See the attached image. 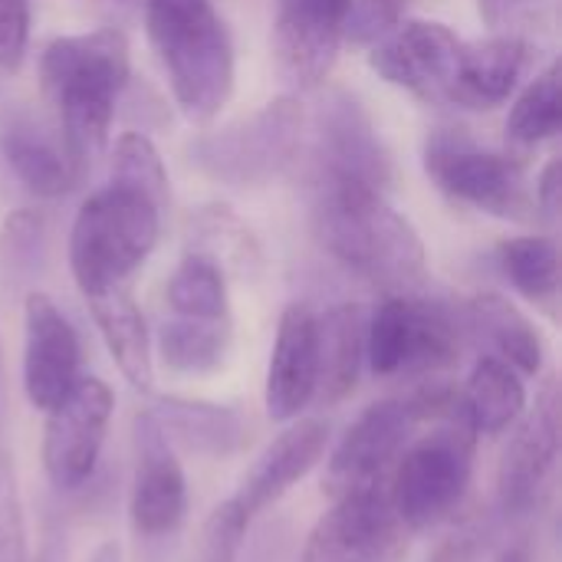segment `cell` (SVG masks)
Instances as JSON below:
<instances>
[{"label":"cell","mask_w":562,"mask_h":562,"mask_svg":"<svg viewBox=\"0 0 562 562\" xmlns=\"http://www.w3.org/2000/svg\"><path fill=\"white\" fill-rule=\"evenodd\" d=\"M40 79L59 138L82 171L109 145L115 105L128 86V40L115 26L59 36L40 56Z\"/></svg>","instance_id":"obj_1"},{"label":"cell","mask_w":562,"mask_h":562,"mask_svg":"<svg viewBox=\"0 0 562 562\" xmlns=\"http://www.w3.org/2000/svg\"><path fill=\"white\" fill-rule=\"evenodd\" d=\"M313 231L333 260L389 296H412L428 280V257L418 231L382 198V191L319 188Z\"/></svg>","instance_id":"obj_2"},{"label":"cell","mask_w":562,"mask_h":562,"mask_svg":"<svg viewBox=\"0 0 562 562\" xmlns=\"http://www.w3.org/2000/svg\"><path fill=\"white\" fill-rule=\"evenodd\" d=\"M148 43L184 119L207 125L234 92L231 33L211 0H148Z\"/></svg>","instance_id":"obj_3"},{"label":"cell","mask_w":562,"mask_h":562,"mask_svg":"<svg viewBox=\"0 0 562 562\" xmlns=\"http://www.w3.org/2000/svg\"><path fill=\"white\" fill-rule=\"evenodd\" d=\"M161 207L125 184H109L82 201L69 234V267L79 293L125 286V280L148 260L158 244Z\"/></svg>","instance_id":"obj_4"},{"label":"cell","mask_w":562,"mask_h":562,"mask_svg":"<svg viewBox=\"0 0 562 562\" xmlns=\"http://www.w3.org/2000/svg\"><path fill=\"white\" fill-rule=\"evenodd\" d=\"M474 454L477 435L461 408L428 435L408 441L389 477V501L408 533H422L458 514L474 481Z\"/></svg>","instance_id":"obj_5"},{"label":"cell","mask_w":562,"mask_h":562,"mask_svg":"<svg viewBox=\"0 0 562 562\" xmlns=\"http://www.w3.org/2000/svg\"><path fill=\"white\" fill-rule=\"evenodd\" d=\"M306 109L300 95H280L191 145V161L231 188H257L300 161L306 138Z\"/></svg>","instance_id":"obj_6"},{"label":"cell","mask_w":562,"mask_h":562,"mask_svg":"<svg viewBox=\"0 0 562 562\" xmlns=\"http://www.w3.org/2000/svg\"><path fill=\"white\" fill-rule=\"evenodd\" d=\"M461 319L425 296H385L366 319V362L379 379H422L458 362Z\"/></svg>","instance_id":"obj_7"},{"label":"cell","mask_w":562,"mask_h":562,"mask_svg":"<svg viewBox=\"0 0 562 562\" xmlns=\"http://www.w3.org/2000/svg\"><path fill=\"white\" fill-rule=\"evenodd\" d=\"M428 178L458 204L501 221H533L537 201L517 158L484 151L461 128H435L425 148Z\"/></svg>","instance_id":"obj_8"},{"label":"cell","mask_w":562,"mask_h":562,"mask_svg":"<svg viewBox=\"0 0 562 562\" xmlns=\"http://www.w3.org/2000/svg\"><path fill=\"white\" fill-rule=\"evenodd\" d=\"M310 178L319 188H369L385 191L392 181V158L366 112V105L346 92L333 89L316 105L310 135Z\"/></svg>","instance_id":"obj_9"},{"label":"cell","mask_w":562,"mask_h":562,"mask_svg":"<svg viewBox=\"0 0 562 562\" xmlns=\"http://www.w3.org/2000/svg\"><path fill=\"white\" fill-rule=\"evenodd\" d=\"M112 389L95 375H79L69 395L46 412L43 425V474L56 491H79L92 481L109 422H112Z\"/></svg>","instance_id":"obj_10"},{"label":"cell","mask_w":562,"mask_h":562,"mask_svg":"<svg viewBox=\"0 0 562 562\" xmlns=\"http://www.w3.org/2000/svg\"><path fill=\"white\" fill-rule=\"evenodd\" d=\"M415 425L418 415L408 398H385L369 405L326 458L323 491L329 494V501L342 494L389 487L402 451L415 438Z\"/></svg>","instance_id":"obj_11"},{"label":"cell","mask_w":562,"mask_h":562,"mask_svg":"<svg viewBox=\"0 0 562 562\" xmlns=\"http://www.w3.org/2000/svg\"><path fill=\"white\" fill-rule=\"evenodd\" d=\"M408 537L389 487L342 494L310 530L300 562H402Z\"/></svg>","instance_id":"obj_12"},{"label":"cell","mask_w":562,"mask_h":562,"mask_svg":"<svg viewBox=\"0 0 562 562\" xmlns=\"http://www.w3.org/2000/svg\"><path fill=\"white\" fill-rule=\"evenodd\" d=\"M352 0H280L273 20V56L293 92L326 86L346 40Z\"/></svg>","instance_id":"obj_13"},{"label":"cell","mask_w":562,"mask_h":562,"mask_svg":"<svg viewBox=\"0 0 562 562\" xmlns=\"http://www.w3.org/2000/svg\"><path fill=\"white\" fill-rule=\"evenodd\" d=\"M461 59L464 40L435 20L398 23L382 40H375L369 53V63L382 79L408 89L425 102H451Z\"/></svg>","instance_id":"obj_14"},{"label":"cell","mask_w":562,"mask_h":562,"mask_svg":"<svg viewBox=\"0 0 562 562\" xmlns=\"http://www.w3.org/2000/svg\"><path fill=\"white\" fill-rule=\"evenodd\" d=\"M510 431L497 464V507L504 517H524L543 501L560 461V389L553 379Z\"/></svg>","instance_id":"obj_15"},{"label":"cell","mask_w":562,"mask_h":562,"mask_svg":"<svg viewBox=\"0 0 562 562\" xmlns=\"http://www.w3.org/2000/svg\"><path fill=\"white\" fill-rule=\"evenodd\" d=\"M79 336L66 313L46 296L30 293L23 303V392L36 412L56 408L79 382Z\"/></svg>","instance_id":"obj_16"},{"label":"cell","mask_w":562,"mask_h":562,"mask_svg":"<svg viewBox=\"0 0 562 562\" xmlns=\"http://www.w3.org/2000/svg\"><path fill=\"white\" fill-rule=\"evenodd\" d=\"M329 448V422L316 415H300L286 422V428L260 451V458L244 474L237 494L227 507L250 527L267 507H273L283 494L293 491L326 454Z\"/></svg>","instance_id":"obj_17"},{"label":"cell","mask_w":562,"mask_h":562,"mask_svg":"<svg viewBox=\"0 0 562 562\" xmlns=\"http://www.w3.org/2000/svg\"><path fill=\"white\" fill-rule=\"evenodd\" d=\"M135 428H138V464L128 494V520L138 537L155 540L181 527L188 514V481L171 451V441L165 438V431L148 412L135 418Z\"/></svg>","instance_id":"obj_18"},{"label":"cell","mask_w":562,"mask_h":562,"mask_svg":"<svg viewBox=\"0 0 562 562\" xmlns=\"http://www.w3.org/2000/svg\"><path fill=\"white\" fill-rule=\"evenodd\" d=\"M319 385V336H316V313L303 303L283 310L270 366L263 385L267 415L280 425L300 418L316 402Z\"/></svg>","instance_id":"obj_19"},{"label":"cell","mask_w":562,"mask_h":562,"mask_svg":"<svg viewBox=\"0 0 562 562\" xmlns=\"http://www.w3.org/2000/svg\"><path fill=\"white\" fill-rule=\"evenodd\" d=\"M533 46L517 33H497L484 43H464V59L458 82L451 89V105L494 109L510 99L530 66Z\"/></svg>","instance_id":"obj_20"},{"label":"cell","mask_w":562,"mask_h":562,"mask_svg":"<svg viewBox=\"0 0 562 562\" xmlns=\"http://www.w3.org/2000/svg\"><path fill=\"white\" fill-rule=\"evenodd\" d=\"M461 326L491 346V356L517 369L520 375H540L547 346L537 326L501 293H477L464 303Z\"/></svg>","instance_id":"obj_21"},{"label":"cell","mask_w":562,"mask_h":562,"mask_svg":"<svg viewBox=\"0 0 562 562\" xmlns=\"http://www.w3.org/2000/svg\"><path fill=\"white\" fill-rule=\"evenodd\" d=\"M92 310V319L99 326V336L112 356V362L119 366L122 379L142 392V395H155V356H151V339H148V326L142 310L135 306V300L128 296L125 286L95 293L86 300Z\"/></svg>","instance_id":"obj_22"},{"label":"cell","mask_w":562,"mask_h":562,"mask_svg":"<svg viewBox=\"0 0 562 562\" xmlns=\"http://www.w3.org/2000/svg\"><path fill=\"white\" fill-rule=\"evenodd\" d=\"M0 155L36 198H59L82 175L69 158L66 145L49 138L40 125H33L23 115H13L0 128Z\"/></svg>","instance_id":"obj_23"},{"label":"cell","mask_w":562,"mask_h":562,"mask_svg":"<svg viewBox=\"0 0 562 562\" xmlns=\"http://www.w3.org/2000/svg\"><path fill=\"white\" fill-rule=\"evenodd\" d=\"M458 408L474 435H507L527 412V385L517 369L494 356H481L471 369L464 389L458 392Z\"/></svg>","instance_id":"obj_24"},{"label":"cell","mask_w":562,"mask_h":562,"mask_svg":"<svg viewBox=\"0 0 562 562\" xmlns=\"http://www.w3.org/2000/svg\"><path fill=\"white\" fill-rule=\"evenodd\" d=\"M148 415L158 422V428L165 431L168 441L178 438L184 448H191L198 454H211V458L234 454L247 435V425L234 408L201 402V398L158 395L155 405L148 408Z\"/></svg>","instance_id":"obj_25"},{"label":"cell","mask_w":562,"mask_h":562,"mask_svg":"<svg viewBox=\"0 0 562 562\" xmlns=\"http://www.w3.org/2000/svg\"><path fill=\"white\" fill-rule=\"evenodd\" d=\"M366 319L369 316L352 303L333 306L326 316H316V336H319L316 402L336 405L356 389L359 369L366 362Z\"/></svg>","instance_id":"obj_26"},{"label":"cell","mask_w":562,"mask_h":562,"mask_svg":"<svg viewBox=\"0 0 562 562\" xmlns=\"http://www.w3.org/2000/svg\"><path fill=\"white\" fill-rule=\"evenodd\" d=\"M188 254H201L224 273L237 277H247L260 267L257 237L227 207H201L188 221Z\"/></svg>","instance_id":"obj_27"},{"label":"cell","mask_w":562,"mask_h":562,"mask_svg":"<svg viewBox=\"0 0 562 562\" xmlns=\"http://www.w3.org/2000/svg\"><path fill=\"white\" fill-rule=\"evenodd\" d=\"M231 349V323L171 316L158 329V356L171 372L204 375L224 366Z\"/></svg>","instance_id":"obj_28"},{"label":"cell","mask_w":562,"mask_h":562,"mask_svg":"<svg viewBox=\"0 0 562 562\" xmlns=\"http://www.w3.org/2000/svg\"><path fill=\"white\" fill-rule=\"evenodd\" d=\"M168 306L175 316L184 319H207V323H231V296H227V273L201 254H184L168 280Z\"/></svg>","instance_id":"obj_29"},{"label":"cell","mask_w":562,"mask_h":562,"mask_svg":"<svg viewBox=\"0 0 562 562\" xmlns=\"http://www.w3.org/2000/svg\"><path fill=\"white\" fill-rule=\"evenodd\" d=\"M501 273L533 303H553L560 293V250L553 237H514L497 247Z\"/></svg>","instance_id":"obj_30"},{"label":"cell","mask_w":562,"mask_h":562,"mask_svg":"<svg viewBox=\"0 0 562 562\" xmlns=\"http://www.w3.org/2000/svg\"><path fill=\"white\" fill-rule=\"evenodd\" d=\"M562 128V86L560 63H550L543 72L530 79V86L517 95L507 115V138L514 145L533 148L553 138Z\"/></svg>","instance_id":"obj_31"},{"label":"cell","mask_w":562,"mask_h":562,"mask_svg":"<svg viewBox=\"0 0 562 562\" xmlns=\"http://www.w3.org/2000/svg\"><path fill=\"white\" fill-rule=\"evenodd\" d=\"M112 181L148 194L161 211L171 201L165 161H161L158 148L151 145V138L145 132L119 135V142L112 148Z\"/></svg>","instance_id":"obj_32"},{"label":"cell","mask_w":562,"mask_h":562,"mask_svg":"<svg viewBox=\"0 0 562 562\" xmlns=\"http://www.w3.org/2000/svg\"><path fill=\"white\" fill-rule=\"evenodd\" d=\"M46 254V221L33 207L13 211L0 227V267L3 273L23 280L33 277Z\"/></svg>","instance_id":"obj_33"},{"label":"cell","mask_w":562,"mask_h":562,"mask_svg":"<svg viewBox=\"0 0 562 562\" xmlns=\"http://www.w3.org/2000/svg\"><path fill=\"white\" fill-rule=\"evenodd\" d=\"M0 562H30L26 510L20 494L16 458L0 445Z\"/></svg>","instance_id":"obj_34"},{"label":"cell","mask_w":562,"mask_h":562,"mask_svg":"<svg viewBox=\"0 0 562 562\" xmlns=\"http://www.w3.org/2000/svg\"><path fill=\"white\" fill-rule=\"evenodd\" d=\"M408 0H352V13H349V26L346 36L356 43H369V40H382L392 26L402 23Z\"/></svg>","instance_id":"obj_35"},{"label":"cell","mask_w":562,"mask_h":562,"mask_svg":"<svg viewBox=\"0 0 562 562\" xmlns=\"http://www.w3.org/2000/svg\"><path fill=\"white\" fill-rule=\"evenodd\" d=\"M30 40V0H0V72H16Z\"/></svg>","instance_id":"obj_36"},{"label":"cell","mask_w":562,"mask_h":562,"mask_svg":"<svg viewBox=\"0 0 562 562\" xmlns=\"http://www.w3.org/2000/svg\"><path fill=\"white\" fill-rule=\"evenodd\" d=\"M491 540H494V530L487 520H468L435 547L428 562H487Z\"/></svg>","instance_id":"obj_37"},{"label":"cell","mask_w":562,"mask_h":562,"mask_svg":"<svg viewBox=\"0 0 562 562\" xmlns=\"http://www.w3.org/2000/svg\"><path fill=\"white\" fill-rule=\"evenodd\" d=\"M82 3H86V10H92L115 30L145 16V7H148V0H82Z\"/></svg>","instance_id":"obj_38"},{"label":"cell","mask_w":562,"mask_h":562,"mask_svg":"<svg viewBox=\"0 0 562 562\" xmlns=\"http://www.w3.org/2000/svg\"><path fill=\"white\" fill-rule=\"evenodd\" d=\"M560 158H550L537 178V211H543L547 217H557L560 214Z\"/></svg>","instance_id":"obj_39"},{"label":"cell","mask_w":562,"mask_h":562,"mask_svg":"<svg viewBox=\"0 0 562 562\" xmlns=\"http://www.w3.org/2000/svg\"><path fill=\"white\" fill-rule=\"evenodd\" d=\"M540 0H477V7H481V16L491 23V26H507V20H517L524 10H530V7H537Z\"/></svg>","instance_id":"obj_40"},{"label":"cell","mask_w":562,"mask_h":562,"mask_svg":"<svg viewBox=\"0 0 562 562\" xmlns=\"http://www.w3.org/2000/svg\"><path fill=\"white\" fill-rule=\"evenodd\" d=\"M494 562H533V560H530V550H527L524 543H514V547H504V550L494 557Z\"/></svg>","instance_id":"obj_41"},{"label":"cell","mask_w":562,"mask_h":562,"mask_svg":"<svg viewBox=\"0 0 562 562\" xmlns=\"http://www.w3.org/2000/svg\"><path fill=\"white\" fill-rule=\"evenodd\" d=\"M3 415H7V369H3V342H0V435H3Z\"/></svg>","instance_id":"obj_42"},{"label":"cell","mask_w":562,"mask_h":562,"mask_svg":"<svg viewBox=\"0 0 562 562\" xmlns=\"http://www.w3.org/2000/svg\"><path fill=\"white\" fill-rule=\"evenodd\" d=\"M92 562H119V547H115V543L99 547V553L92 557Z\"/></svg>","instance_id":"obj_43"},{"label":"cell","mask_w":562,"mask_h":562,"mask_svg":"<svg viewBox=\"0 0 562 562\" xmlns=\"http://www.w3.org/2000/svg\"><path fill=\"white\" fill-rule=\"evenodd\" d=\"M40 562H63V553L56 550V543H46V550H43Z\"/></svg>","instance_id":"obj_44"}]
</instances>
